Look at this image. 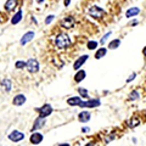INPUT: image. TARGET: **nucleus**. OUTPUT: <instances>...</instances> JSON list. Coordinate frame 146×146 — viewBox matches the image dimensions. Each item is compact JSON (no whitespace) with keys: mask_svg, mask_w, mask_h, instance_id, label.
<instances>
[{"mask_svg":"<svg viewBox=\"0 0 146 146\" xmlns=\"http://www.w3.org/2000/svg\"><path fill=\"white\" fill-rule=\"evenodd\" d=\"M90 112H88V111H83V112H80L79 113V116H78V118H79V121L82 122V123H86V122H89V119H90Z\"/></svg>","mask_w":146,"mask_h":146,"instance_id":"ddd939ff","label":"nucleus"},{"mask_svg":"<svg viewBox=\"0 0 146 146\" xmlns=\"http://www.w3.org/2000/svg\"><path fill=\"white\" fill-rule=\"evenodd\" d=\"M136 25H138V22H136V21H134L133 23H131V26H136Z\"/></svg>","mask_w":146,"mask_h":146,"instance_id":"473e14b6","label":"nucleus"},{"mask_svg":"<svg viewBox=\"0 0 146 146\" xmlns=\"http://www.w3.org/2000/svg\"><path fill=\"white\" fill-rule=\"evenodd\" d=\"M138 98H139L138 91H133V93L130 94V99H131V100H135V99H138Z\"/></svg>","mask_w":146,"mask_h":146,"instance_id":"cd10ccee","label":"nucleus"},{"mask_svg":"<svg viewBox=\"0 0 146 146\" xmlns=\"http://www.w3.org/2000/svg\"><path fill=\"white\" fill-rule=\"evenodd\" d=\"M139 12H140V9L139 7H131V9H129V10L127 11V17L128 18H130V17H134V16H136V15H139Z\"/></svg>","mask_w":146,"mask_h":146,"instance_id":"dca6fc26","label":"nucleus"},{"mask_svg":"<svg viewBox=\"0 0 146 146\" xmlns=\"http://www.w3.org/2000/svg\"><path fill=\"white\" fill-rule=\"evenodd\" d=\"M55 44H56L57 48L60 49H67L68 46H71V39L70 36L65 33H61L56 36V39H55Z\"/></svg>","mask_w":146,"mask_h":146,"instance_id":"f257e3e1","label":"nucleus"},{"mask_svg":"<svg viewBox=\"0 0 146 146\" xmlns=\"http://www.w3.org/2000/svg\"><path fill=\"white\" fill-rule=\"evenodd\" d=\"M110 35H111V32H108V33H106V34H105V35L102 36V38H101V40H100V43H101V44H104V43H105V42H106V40H107V38H108Z\"/></svg>","mask_w":146,"mask_h":146,"instance_id":"a878e982","label":"nucleus"},{"mask_svg":"<svg viewBox=\"0 0 146 146\" xmlns=\"http://www.w3.org/2000/svg\"><path fill=\"white\" fill-rule=\"evenodd\" d=\"M43 141V134H40V133H34V134H32L31 136V143L32 144H40Z\"/></svg>","mask_w":146,"mask_h":146,"instance_id":"9b49d317","label":"nucleus"},{"mask_svg":"<svg viewBox=\"0 0 146 146\" xmlns=\"http://www.w3.org/2000/svg\"><path fill=\"white\" fill-rule=\"evenodd\" d=\"M70 1H71V0H65V5L68 6V5H70Z\"/></svg>","mask_w":146,"mask_h":146,"instance_id":"7c9ffc66","label":"nucleus"},{"mask_svg":"<svg viewBox=\"0 0 146 146\" xmlns=\"http://www.w3.org/2000/svg\"><path fill=\"white\" fill-rule=\"evenodd\" d=\"M45 125V117H38L35 119V122H34V125H33V131L34 130H36V129H39V128H42V127H44Z\"/></svg>","mask_w":146,"mask_h":146,"instance_id":"1a4fd4ad","label":"nucleus"},{"mask_svg":"<svg viewBox=\"0 0 146 146\" xmlns=\"http://www.w3.org/2000/svg\"><path fill=\"white\" fill-rule=\"evenodd\" d=\"M9 139L11 141H13V143H18V141L25 139V134L21 133V131H18V130H13L11 134H9Z\"/></svg>","mask_w":146,"mask_h":146,"instance_id":"423d86ee","label":"nucleus"},{"mask_svg":"<svg viewBox=\"0 0 146 146\" xmlns=\"http://www.w3.org/2000/svg\"><path fill=\"white\" fill-rule=\"evenodd\" d=\"M74 25H76V20H74L73 17H71V16L63 18V20L61 21V26L63 27V28H66V29L73 28V27H74Z\"/></svg>","mask_w":146,"mask_h":146,"instance_id":"39448f33","label":"nucleus"},{"mask_svg":"<svg viewBox=\"0 0 146 146\" xmlns=\"http://www.w3.org/2000/svg\"><path fill=\"white\" fill-rule=\"evenodd\" d=\"M89 15L91 17H94V18H101L105 15V11L102 10V9H100L99 6L94 5V6H91L89 9Z\"/></svg>","mask_w":146,"mask_h":146,"instance_id":"7ed1b4c3","label":"nucleus"},{"mask_svg":"<svg viewBox=\"0 0 146 146\" xmlns=\"http://www.w3.org/2000/svg\"><path fill=\"white\" fill-rule=\"evenodd\" d=\"M55 18V16L54 15H50V16H48L46 17V20H45V25H50V22H51L52 20Z\"/></svg>","mask_w":146,"mask_h":146,"instance_id":"bb28decb","label":"nucleus"},{"mask_svg":"<svg viewBox=\"0 0 146 146\" xmlns=\"http://www.w3.org/2000/svg\"><path fill=\"white\" fill-rule=\"evenodd\" d=\"M36 111L39 112V115L42 116V117H48V116L51 115V112H52V107H51V105L45 104L44 106H42L40 108H38Z\"/></svg>","mask_w":146,"mask_h":146,"instance_id":"20e7f679","label":"nucleus"},{"mask_svg":"<svg viewBox=\"0 0 146 146\" xmlns=\"http://www.w3.org/2000/svg\"><path fill=\"white\" fill-rule=\"evenodd\" d=\"M78 91H79V94H80L83 98H88V91H86V89L79 88V89H78Z\"/></svg>","mask_w":146,"mask_h":146,"instance_id":"b1692460","label":"nucleus"},{"mask_svg":"<svg viewBox=\"0 0 146 146\" xmlns=\"http://www.w3.org/2000/svg\"><path fill=\"white\" fill-rule=\"evenodd\" d=\"M139 124H140L139 118H133V119H130V122H129V127L130 128H135V127H138Z\"/></svg>","mask_w":146,"mask_h":146,"instance_id":"4be33fe9","label":"nucleus"},{"mask_svg":"<svg viewBox=\"0 0 146 146\" xmlns=\"http://www.w3.org/2000/svg\"><path fill=\"white\" fill-rule=\"evenodd\" d=\"M106 51H107V50L105 49V48H101L100 50H98V52H96V55H95V57H96L98 60H99V58H101V57H104L105 55H106Z\"/></svg>","mask_w":146,"mask_h":146,"instance_id":"412c9836","label":"nucleus"},{"mask_svg":"<svg viewBox=\"0 0 146 146\" xmlns=\"http://www.w3.org/2000/svg\"><path fill=\"white\" fill-rule=\"evenodd\" d=\"M1 86H3V89L5 90V93H9V91L11 90V88H12L11 80H10V79H4V80L1 82Z\"/></svg>","mask_w":146,"mask_h":146,"instance_id":"4468645a","label":"nucleus"},{"mask_svg":"<svg viewBox=\"0 0 146 146\" xmlns=\"http://www.w3.org/2000/svg\"><path fill=\"white\" fill-rule=\"evenodd\" d=\"M100 100L98 99H95V100H88V101H82L79 104V106L80 107H98L100 106Z\"/></svg>","mask_w":146,"mask_h":146,"instance_id":"0eeeda50","label":"nucleus"},{"mask_svg":"<svg viewBox=\"0 0 146 146\" xmlns=\"http://www.w3.org/2000/svg\"><path fill=\"white\" fill-rule=\"evenodd\" d=\"M68 105H71V106H79V104L82 102L80 98H71L67 100Z\"/></svg>","mask_w":146,"mask_h":146,"instance_id":"a211bd4d","label":"nucleus"},{"mask_svg":"<svg viewBox=\"0 0 146 146\" xmlns=\"http://www.w3.org/2000/svg\"><path fill=\"white\" fill-rule=\"evenodd\" d=\"M98 48V43L96 42H89L88 43V49L89 50H94V49H96Z\"/></svg>","mask_w":146,"mask_h":146,"instance_id":"5701e85b","label":"nucleus"},{"mask_svg":"<svg viewBox=\"0 0 146 146\" xmlns=\"http://www.w3.org/2000/svg\"><path fill=\"white\" fill-rule=\"evenodd\" d=\"M89 130H90V129H89L88 127H86V128H83V129H82V131H83V133H88Z\"/></svg>","mask_w":146,"mask_h":146,"instance_id":"c756f323","label":"nucleus"},{"mask_svg":"<svg viewBox=\"0 0 146 146\" xmlns=\"http://www.w3.org/2000/svg\"><path fill=\"white\" fill-rule=\"evenodd\" d=\"M34 34H35L34 32H28V33H26L21 39V45H26L28 42H31V40L34 38Z\"/></svg>","mask_w":146,"mask_h":146,"instance_id":"6e6552de","label":"nucleus"},{"mask_svg":"<svg viewBox=\"0 0 146 146\" xmlns=\"http://www.w3.org/2000/svg\"><path fill=\"white\" fill-rule=\"evenodd\" d=\"M26 67H27V70L29 71V73H36L39 71V63L36 60H34V58H29V60L26 62Z\"/></svg>","mask_w":146,"mask_h":146,"instance_id":"f03ea898","label":"nucleus"},{"mask_svg":"<svg viewBox=\"0 0 146 146\" xmlns=\"http://www.w3.org/2000/svg\"><path fill=\"white\" fill-rule=\"evenodd\" d=\"M135 77H136V74H135V73H133V74H131V76L129 77V78H128V79H127V83H130V82H131V80H133V79L135 78Z\"/></svg>","mask_w":146,"mask_h":146,"instance_id":"c85d7f7f","label":"nucleus"},{"mask_svg":"<svg viewBox=\"0 0 146 146\" xmlns=\"http://www.w3.org/2000/svg\"><path fill=\"white\" fill-rule=\"evenodd\" d=\"M143 54H144L145 56H146V46H145V48H144V50H143Z\"/></svg>","mask_w":146,"mask_h":146,"instance_id":"2f4dec72","label":"nucleus"},{"mask_svg":"<svg viewBox=\"0 0 146 146\" xmlns=\"http://www.w3.org/2000/svg\"><path fill=\"white\" fill-rule=\"evenodd\" d=\"M88 60V56L86 55H84V56H80L78 60H77L76 62H74V65H73V67H74V70H79V68L83 66V63Z\"/></svg>","mask_w":146,"mask_h":146,"instance_id":"f8f14e48","label":"nucleus"},{"mask_svg":"<svg viewBox=\"0 0 146 146\" xmlns=\"http://www.w3.org/2000/svg\"><path fill=\"white\" fill-rule=\"evenodd\" d=\"M85 72L84 71H78L76 73V76H74V80L77 82V83H79V82H82L84 78H85Z\"/></svg>","mask_w":146,"mask_h":146,"instance_id":"f3484780","label":"nucleus"},{"mask_svg":"<svg viewBox=\"0 0 146 146\" xmlns=\"http://www.w3.org/2000/svg\"><path fill=\"white\" fill-rule=\"evenodd\" d=\"M21 20H22V10H20V11H18V12L16 13L15 16L12 17L11 23H12V25H17V23H18V22H20Z\"/></svg>","mask_w":146,"mask_h":146,"instance_id":"6ab92c4d","label":"nucleus"},{"mask_svg":"<svg viewBox=\"0 0 146 146\" xmlns=\"http://www.w3.org/2000/svg\"><path fill=\"white\" fill-rule=\"evenodd\" d=\"M16 5H17V0H7V1L5 3V10L11 11L16 7Z\"/></svg>","mask_w":146,"mask_h":146,"instance_id":"2eb2a0df","label":"nucleus"},{"mask_svg":"<svg viewBox=\"0 0 146 146\" xmlns=\"http://www.w3.org/2000/svg\"><path fill=\"white\" fill-rule=\"evenodd\" d=\"M25 102H26V96L22 94H18L13 98V105H16V106H21V105H23Z\"/></svg>","mask_w":146,"mask_h":146,"instance_id":"9d476101","label":"nucleus"},{"mask_svg":"<svg viewBox=\"0 0 146 146\" xmlns=\"http://www.w3.org/2000/svg\"><path fill=\"white\" fill-rule=\"evenodd\" d=\"M119 44H121V40L119 39H115V40H112V42L108 44V48L111 50L112 49H117L118 46H119Z\"/></svg>","mask_w":146,"mask_h":146,"instance_id":"aec40b11","label":"nucleus"},{"mask_svg":"<svg viewBox=\"0 0 146 146\" xmlns=\"http://www.w3.org/2000/svg\"><path fill=\"white\" fill-rule=\"evenodd\" d=\"M16 67L17 68H23V67H26V62L25 61H17L16 62Z\"/></svg>","mask_w":146,"mask_h":146,"instance_id":"393cba45","label":"nucleus"}]
</instances>
